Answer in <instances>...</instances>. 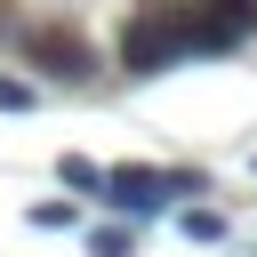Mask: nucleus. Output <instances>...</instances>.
Listing matches in <instances>:
<instances>
[{"label":"nucleus","mask_w":257,"mask_h":257,"mask_svg":"<svg viewBox=\"0 0 257 257\" xmlns=\"http://www.w3.org/2000/svg\"><path fill=\"white\" fill-rule=\"evenodd\" d=\"M72 217H80L72 201H32V225H40V233H56V225H72Z\"/></svg>","instance_id":"nucleus-8"},{"label":"nucleus","mask_w":257,"mask_h":257,"mask_svg":"<svg viewBox=\"0 0 257 257\" xmlns=\"http://www.w3.org/2000/svg\"><path fill=\"white\" fill-rule=\"evenodd\" d=\"M88 257H137V233L128 225H96L88 233Z\"/></svg>","instance_id":"nucleus-6"},{"label":"nucleus","mask_w":257,"mask_h":257,"mask_svg":"<svg viewBox=\"0 0 257 257\" xmlns=\"http://www.w3.org/2000/svg\"><path fill=\"white\" fill-rule=\"evenodd\" d=\"M177 233H185V241H225V209L185 201V209H177Z\"/></svg>","instance_id":"nucleus-4"},{"label":"nucleus","mask_w":257,"mask_h":257,"mask_svg":"<svg viewBox=\"0 0 257 257\" xmlns=\"http://www.w3.org/2000/svg\"><path fill=\"white\" fill-rule=\"evenodd\" d=\"M24 64H32L40 80H64V88H80V80L96 72V56H88L72 32H24Z\"/></svg>","instance_id":"nucleus-3"},{"label":"nucleus","mask_w":257,"mask_h":257,"mask_svg":"<svg viewBox=\"0 0 257 257\" xmlns=\"http://www.w3.org/2000/svg\"><path fill=\"white\" fill-rule=\"evenodd\" d=\"M193 56H201V8H145L120 32V72L128 80H153L169 64H193Z\"/></svg>","instance_id":"nucleus-1"},{"label":"nucleus","mask_w":257,"mask_h":257,"mask_svg":"<svg viewBox=\"0 0 257 257\" xmlns=\"http://www.w3.org/2000/svg\"><path fill=\"white\" fill-rule=\"evenodd\" d=\"M104 209H120V217H153V209H169L177 201V185H169V169H145V161H120L112 177H104V193H96Z\"/></svg>","instance_id":"nucleus-2"},{"label":"nucleus","mask_w":257,"mask_h":257,"mask_svg":"<svg viewBox=\"0 0 257 257\" xmlns=\"http://www.w3.org/2000/svg\"><path fill=\"white\" fill-rule=\"evenodd\" d=\"M56 177H64L72 193H104V177H112V169H96V161H80V153H64V161H56Z\"/></svg>","instance_id":"nucleus-5"},{"label":"nucleus","mask_w":257,"mask_h":257,"mask_svg":"<svg viewBox=\"0 0 257 257\" xmlns=\"http://www.w3.org/2000/svg\"><path fill=\"white\" fill-rule=\"evenodd\" d=\"M32 96H40V88H32V80H24V72H0V112H24V104H32Z\"/></svg>","instance_id":"nucleus-7"}]
</instances>
